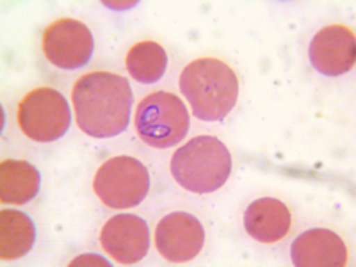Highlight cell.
Instances as JSON below:
<instances>
[{
    "label": "cell",
    "mask_w": 356,
    "mask_h": 267,
    "mask_svg": "<svg viewBox=\"0 0 356 267\" xmlns=\"http://www.w3.org/2000/svg\"><path fill=\"white\" fill-rule=\"evenodd\" d=\"M72 98L77 125L89 137L113 138L129 127L134 94L124 76L88 73L76 82Z\"/></svg>",
    "instance_id": "cell-1"
},
{
    "label": "cell",
    "mask_w": 356,
    "mask_h": 267,
    "mask_svg": "<svg viewBox=\"0 0 356 267\" xmlns=\"http://www.w3.org/2000/svg\"><path fill=\"white\" fill-rule=\"evenodd\" d=\"M180 91L191 103L195 118L202 122L225 119L239 97L238 76L217 58H199L180 74Z\"/></svg>",
    "instance_id": "cell-2"
},
{
    "label": "cell",
    "mask_w": 356,
    "mask_h": 267,
    "mask_svg": "<svg viewBox=\"0 0 356 267\" xmlns=\"http://www.w3.org/2000/svg\"><path fill=\"white\" fill-rule=\"evenodd\" d=\"M170 170L174 180L187 192L214 193L229 180L232 154L217 137L199 136L175 150Z\"/></svg>",
    "instance_id": "cell-3"
},
{
    "label": "cell",
    "mask_w": 356,
    "mask_h": 267,
    "mask_svg": "<svg viewBox=\"0 0 356 267\" xmlns=\"http://www.w3.org/2000/svg\"><path fill=\"white\" fill-rule=\"evenodd\" d=\"M191 128V115L175 94L158 91L143 98L136 110L140 138L154 149H170L181 143Z\"/></svg>",
    "instance_id": "cell-4"
},
{
    "label": "cell",
    "mask_w": 356,
    "mask_h": 267,
    "mask_svg": "<svg viewBox=\"0 0 356 267\" xmlns=\"http://www.w3.org/2000/svg\"><path fill=\"white\" fill-rule=\"evenodd\" d=\"M94 191L111 209L134 208L149 195L150 174L143 162L132 156H116L99 166Z\"/></svg>",
    "instance_id": "cell-5"
},
{
    "label": "cell",
    "mask_w": 356,
    "mask_h": 267,
    "mask_svg": "<svg viewBox=\"0 0 356 267\" xmlns=\"http://www.w3.org/2000/svg\"><path fill=\"white\" fill-rule=\"evenodd\" d=\"M18 125L33 141H57L72 127L70 104L57 89L38 88L19 103Z\"/></svg>",
    "instance_id": "cell-6"
},
{
    "label": "cell",
    "mask_w": 356,
    "mask_h": 267,
    "mask_svg": "<svg viewBox=\"0 0 356 267\" xmlns=\"http://www.w3.org/2000/svg\"><path fill=\"white\" fill-rule=\"evenodd\" d=\"M95 51L92 31L82 21L63 18L44 30L43 52L55 67L79 70L91 61Z\"/></svg>",
    "instance_id": "cell-7"
},
{
    "label": "cell",
    "mask_w": 356,
    "mask_h": 267,
    "mask_svg": "<svg viewBox=\"0 0 356 267\" xmlns=\"http://www.w3.org/2000/svg\"><path fill=\"white\" fill-rule=\"evenodd\" d=\"M154 243L165 260L187 263L202 251L205 229L195 216L184 211H175L158 222Z\"/></svg>",
    "instance_id": "cell-8"
},
{
    "label": "cell",
    "mask_w": 356,
    "mask_h": 267,
    "mask_svg": "<svg viewBox=\"0 0 356 267\" xmlns=\"http://www.w3.org/2000/svg\"><path fill=\"white\" fill-rule=\"evenodd\" d=\"M103 248L120 264H134L146 257L150 248L147 221L136 214H118L103 226Z\"/></svg>",
    "instance_id": "cell-9"
},
{
    "label": "cell",
    "mask_w": 356,
    "mask_h": 267,
    "mask_svg": "<svg viewBox=\"0 0 356 267\" xmlns=\"http://www.w3.org/2000/svg\"><path fill=\"white\" fill-rule=\"evenodd\" d=\"M309 60L318 73L328 77L350 72L356 61L355 35L344 26L324 27L309 44Z\"/></svg>",
    "instance_id": "cell-10"
},
{
    "label": "cell",
    "mask_w": 356,
    "mask_h": 267,
    "mask_svg": "<svg viewBox=\"0 0 356 267\" xmlns=\"http://www.w3.org/2000/svg\"><path fill=\"white\" fill-rule=\"evenodd\" d=\"M296 267H343L348 263L344 241L328 229H309L291 243Z\"/></svg>",
    "instance_id": "cell-11"
},
{
    "label": "cell",
    "mask_w": 356,
    "mask_h": 267,
    "mask_svg": "<svg viewBox=\"0 0 356 267\" xmlns=\"http://www.w3.org/2000/svg\"><path fill=\"white\" fill-rule=\"evenodd\" d=\"M243 226L252 239L275 243L285 238L291 229V213L281 200L261 197L245 209Z\"/></svg>",
    "instance_id": "cell-12"
},
{
    "label": "cell",
    "mask_w": 356,
    "mask_h": 267,
    "mask_svg": "<svg viewBox=\"0 0 356 267\" xmlns=\"http://www.w3.org/2000/svg\"><path fill=\"white\" fill-rule=\"evenodd\" d=\"M42 186L40 171L27 161L5 159L0 163V200L26 205L35 199Z\"/></svg>",
    "instance_id": "cell-13"
},
{
    "label": "cell",
    "mask_w": 356,
    "mask_h": 267,
    "mask_svg": "<svg viewBox=\"0 0 356 267\" xmlns=\"http://www.w3.org/2000/svg\"><path fill=\"white\" fill-rule=\"evenodd\" d=\"M36 225L19 209L0 213V259L17 260L27 255L36 242Z\"/></svg>",
    "instance_id": "cell-14"
},
{
    "label": "cell",
    "mask_w": 356,
    "mask_h": 267,
    "mask_svg": "<svg viewBox=\"0 0 356 267\" xmlns=\"http://www.w3.org/2000/svg\"><path fill=\"white\" fill-rule=\"evenodd\" d=\"M127 70L134 81L144 85L159 82L168 69V55L162 44L144 40L134 44L127 55Z\"/></svg>",
    "instance_id": "cell-15"
}]
</instances>
